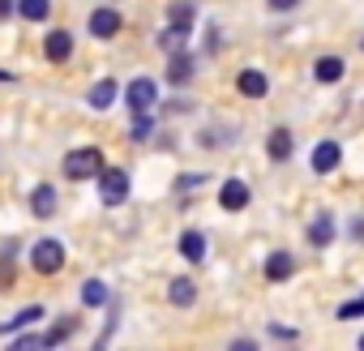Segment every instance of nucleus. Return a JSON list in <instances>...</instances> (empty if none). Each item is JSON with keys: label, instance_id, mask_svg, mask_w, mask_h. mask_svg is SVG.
<instances>
[{"label": "nucleus", "instance_id": "obj_11", "mask_svg": "<svg viewBox=\"0 0 364 351\" xmlns=\"http://www.w3.org/2000/svg\"><path fill=\"white\" fill-rule=\"evenodd\" d=\"M291 274H296V257L291 253H270L266 257V279L270 283H287Z\"/></svg>", "mask_w": 364, "mask_h": 351}, {"label": "nucleus", "instance_id": "obj_25", "mask_svg": "<svg viewBox=\"0 0 364 351\" xmlns=\"http://www.w3.org/2000/svg\"><path fill=\"white\" fill-rule=\"evenodd\" d=\"M180 43H185V35H176V31H171V26H167V31H163V35H159V48H167V52H176V48H180Z\"/></svg>", "mask_w": 364, "mask_h": 351}, {"label": "nucleus", "instance_id": "obj_5", "mask_svg": "<svg viewBox=\"0 0 364 351\" xmlns=\"http://www.w3.org/2000/svg\"><path fill=\"white\" fill-rule=\"evenodd\" d=\"M167 82H171V86H189V82H193V56H189V52H180V48L171 52V60H167Z\"/></svg>", "mask_w": 364, "mask_h": 351}, {"label": "nucleus", "instance_id": "obj_30", "mask_svg": "<svg viewBox=\"0 0 364 351\" xmlns=\"http://www.w3.org/2000/svg\"><path fill=\"white\" fill-rule=\"evenodd\" d=\"M360 347H364V338H360Z\"/></svg>", "mask_w": 364, "mask_h": 351}, {"label": "nucleus", "instance_id": "obj_15", "mask_svg": "<svg viewBox=\"0 0 364 351\" xmlns=\"http://www.w3.org/2000/svg\"><path fill=\"white\" fill-rule=\"evenodd\" d=\"M31 210H35L39 219H52V215H56V189H52V185H39V189L31 193Z\"/></svg>", "mask_w": 364, "mask_h": 351}, {"label": "nucleus", "instance_id": "obj_27", "mask_svg": "<svg viewBox=\"0 0 364 351\" xmlns=\"http://www.w3.org/2000/svg\"><path fill=\"white\" fill-rule=\"evenodd\" d=\"M146 133H150V116H141V112H137V120H133V137L141 141Z\"/></svg>", "mask_w": 364, "mask_h": 351}, {"label": "nucleus", "instance_id": "obj_24", "mask_svg": "<svg viewBox=\"0 0 364 351\" xmlns=\"http://www.w3.org/2000/svg\"><path fill=\"white\" fill-rule=\"evenodd\" d=\"M14 279H18V270H14V253L5 249V253H0V291L14 287Z\"/></svg>", "mask_w": 364, "mask_h": 351}, {"label": "nucleus", "instance_id": "obj_21", "mask_svg": "<svg viewBox=\"0 0 364 351\" xmlns=\"http://www.w3.org/2000/svg\"><path fill=\"white\" fill-rule=\"evenodd\" d=\"M73 330H77V317H65V321H56V325L43 334V347H60V342H65Z\"/></svg>", "mask_w": 364, "mask_h": 351}, {"label": "nucleus", "instance_id": "obj_9", "mask_svg": "<svg viewBox=\"0 0 364 351\" xmlns=\"http://www.w3.org/2000/svg\"><path fill=\"white\" fill-rule=\"evenodd\" d=\"M236 90H240L245 99H266L270 82H266V73H262V69H245V73L236 77Z\"/></svg>", "mask_w": 364, "mask_h": 351}, {"label": "nucleus", "instance_id": "obj_23", "mask_svg": "<svg viewBox=\"0 0 364 351\" xmlns=\"http://www.w3.org/2000/svg\"><path fill=\"white\" fill-rule=\"evenodd\" d=\"M82 300H86L90 308H103V304H107V287H103L99 279H90V283L82 287Z\"/></svg>", "mask_w": 364, "mask_h": 351}, {"label": "nucleus", "instance_id": "obj_2", "mask_svg": "<svg viewBox=\"0 0 364 351\" xmlns=\"http://www.w3.org/2000/svg\"><path fill=\"white\" fill-rule=\"evenodd\" d=\"M99 198H103V206H120V202L129 198V171H124V167L99 171Z\"/></svg>", "mask_w": 364, "mask_h": 351}, {"label": "nucleus", "instance_id": "obj_31", "mask_svg": "<svg viewBox=\"0 0 364 351\" xmlns=\"http://www.w3.org/2000/svg\"><path fill=\"white\" fill-rule=\"evenodd\" d=\"M360 48H364V43H360Z\"/></svg>", "mask_w": 364, "mask_h": 351}, {"label": "nucleus", "instance_id": "obj_26", "mask_svg": "<svg viewBox=\"0 0 364 351\" xmlns=\"http://www.w3.org/2000/svg\"><path fill=\"white\" fill-rule=\"evenodd\" d=\"M338 317H343V321H351V317H364V300H351V304H343V308H338Z\"/></svg>", "mask_w": 364, "mask_h": 351}, {"label": "nucleus", "instance_id": "obj_3", "mask_svg": "<svg viewBox=\"0 0 364 351\" xmlns=\"http://www.w3.org/2000/svg\"><path fill=\"white\" fill-rule=\"evenodd\" d=\"M31 266H35L39 274H56V270L65 266V244H60V240H39V244L31 249Z\"/></svg>", "mask_w": 364, "mask_h": 351}, {"label": "nucleus", "instance_id": "obj_16", "mask_svg": "<svg viewBox=\"0 0 364 351\" xmlns=\"http://www.w3.org/2000/svg\"><path fill=\"white\" fill-rule=\"evenodd\" d=\"M330 240H334V219H330V215H317V219L309 223V244H313V249H326Z\"/></svg>", "mask_w": 364, "mask_h": 351}, {"label": "nucleus", "instance_id": "obj_14", "mask_svg": "<svg viewBox=\"0 0 364 351\" xmlns=\"http://www.w3.org/2000/svg\"><path fill=\"white\" fill-rule=\"evenodd\" d=\"M167 300H171L176 308H189V304L198 300V287H193V279H171V287H167Z\"/></svg>", "mask_w": 364, "mask_h": 351}, {"label": "nucleus", "instance_id": "obj_28", "mask_svg": "<svg viewBox=\"0 0 364 351\" xmlns=\"http://www.w3.org/2000/svg\"><path fill=\"white\" fill-rule=\"evenodd\" d=\"M300 0H270V9H279V14H287V9H296Z\"/></svg>", "mask_w": 364, "mask_h": 351}, {"label": "nucleus", "instance_id": "obj_29", "mask_svg": "<svg viewBox=\"0 0 364 351\" xmlns=\"http://www.w3.org/2000/svg\"><path fill=\"white\" fill-rule=\"evenodd\" d=\"M9 14H18V0H0V18H9Z\"/></svg>", "mask_w": 364, "mask_h": 351}, {"label": "nucleus", "instance_id": "obj_18", "mask_svg": "<svg viewBox=\"0 0 364 351\" xmlns=\"http://www.w3.org/2000/svg\"><path fill=\"white\" fill-rule=\"evenodd\" d=\"M35 321H43V304H31V308H22L14 321H5V325H0V334H18L22 325H35Z\"/></svg>", "mask_w": 364, "mask_h": 351}, {"label": "nucleus", "instance_id": "obj_19", "mask_svg": "<svg viewBox=\"0 0 364 351\" xmlns=\"http://www.w3.org/2000/svg\"><path fill=\"white\" fill-rule=\"evenodd\" d=\"M313 77H317V82H326V86H334V82L343 77V60H338V56H321V60H317V69H313Z\"/></svg>", "mask_w": 364, "mask_h": 351}, {"label": "nucleus", "instance_id": "obj_6", "mask_svg": "<svg viewBox=\"0 0 364 351\" xmlns=\"http://www.w3.org/2000/svg\"><path fill=\"white\" fill-rule=\"evenodd\" d=\"M43 52H48L52 65H65V60L73 56V35H69V31H52V35L43 39Z\"/></svg>", "mask_w": 364, "mask_h": 351}, {"label": "nucleus", "instance_id": "obj_20", "mask_svg": "<svg viewBox=\"0 0 364 351\" xmlns=\"http://www.w3.org/2000/svg\"><path fill=\"white\" fill-rule=\"evenodd\" d=\"M180 253H185L189 261H202L206 257V236L202 232H185L180 236Z\"/></svg>", "mask_w": 364, "mask_h": 351}, {"label": "nucleus", "instance_id": "obj_1", "mask_svg": "<svg viewBox=\"0 0 364 351\" xmlns=\"http://www.w3.org/2000/svg\"><path fill=\"white\" fill-rule=\"evenodd\" d=\"M99 171H103V154L95 146H77L65 154V176L69 180H99Z\"/></svg>", "mask_w": 364, "mask_h": 351}, {"label": "nucleus", "instance_id": "obj_7", "mask_svg": "<svg viewBox=\"0 0 364 351\" xmlns=\"http://www.w3.org/2000/svg\"><path fill=\"white\" fill-rule=\"evenodd\" d=\"M338 158H343V146H338V141H317V150H313V171H317V176H330V171L338 167Z\"/></svg>", "mask_w": 364, "mask_h": 351}, {"label": "nucleus", "instance_id": "obj_12", "mask_svg": "<svg viewBox=\"0 0 364 351\" xmlns=\"http://www.w3.org/2000/svg\"><path fill=\"white\" fill-rule=\"evenodd\" d=\"M167 26L176 35H189V26H193V0H176V5L167 9Z\"/></svg>", "mask_w": 364, "mask_h": 351}, {"label": "nucleus", "instance_id": "obj_17", "mask_svg": "<svg viewBox=\"0 0 364 351\" xmlns=\"http://www.w3.org/2000/svg\"><path fill=\"white\" fill-rule=\"evenodd\" d=\"M266 150H270V158H291V129H274L270 137H266Z\"/></svg>", "mask_w": 364, "mask_h": 351}, {"label": "nucleus", "instance_id": "obj_22", "mask_svg": "<svg viewBox=\"0 0 364 351\" xmlns=\"http://www.w3.org/2000/svg\"><path fill=\"white\" fill-rule=\"evenodd\" d=\"M18 14H22L26 22H43V18L52 14V5H48V0H18Z\"/></svg>", "mask_w": 364, "mask_h": 351}, {"label": "nucleus", "instance_id": "obj_4", "mask_svg": "<svg viewBox=\"0 0 364 351\" xmlns=\"http://www.w3.org/2000/svg\"><path fill=\"white\" fill-rule=\"evenodd\" d=\"M124 99H129L133 112H150V107H154V82H150V77H133L129 90H124Z\"/></svg>", "mask_w": 364, "mask_h": 351}, {"label": "nucleus", "instance_id": "obj_10", "mask_svg": "<svg viewBox=\"0 0 364 351\" xmlns=\"http://www.w3.org/2000/svg\"><path fill=\"white\" fill-rule=\"evenodd\" d=\"M116 31H120V14L116 9H95L90 14V35L95 39H112Z\"/></svg>", "mask_w": 364, "mask_h": 351}, {"label": "nucleus", "instance_id": "obj_13", "mask_svg": "<svg viewBox=\"0 0 364 351\" xmlns=\"http://www.w3.org/2000/svg\"><path fill=\"white\" fill-rule=\"evenodd\" d=\"M116 94H120V90H116V82L107 77V82H95V86H90V94H86V103H90L95 112H107V107L116 103Z\"/></svg>", "mask_w": 364, "mask_h": 351}, {"label": "nucleus", "instance_id": "obj_8", "mask_svg": "<svg viewBox=\"0 0 364 351\" xmlns=\"http://www.w3.org/2000/svg\"><path fill=\"white\" fill-rule=\"evenodd\" d=\"M249 198H253V193H249L245 180H223V189H219V206H223V210H245Z\"/></svg>", "mask_w": 364, "mask_h": 351}]
</instances>
